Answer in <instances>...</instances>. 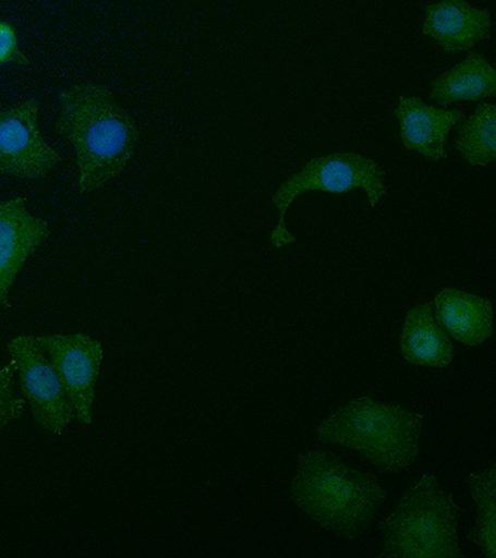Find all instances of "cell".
I'll list each match as a JSON object with an SVG mask.
<instances>
[{"label": "cell", "mask_w": 496, "mask_h": 558, "mask_svg": "<svg viewBox=\"0 0 496 558\" xmlns=\"http://www.w3.org/2000/svg\"><path fill=\"white\" fill-rule=\"evenodd\" d=\"M57 131L76 154L81 194L102 189L128 167L140 137L134 119L101 84L83 83L60 94Z\"/></svg>", "instance_id": "obj_1"}, {"label": "cell", "mask_w": 496, "mask_h": 558, "mask_svg": "<svg viewBox=\"0 0 496 558\" xmlns=\"http://www.w3.org/2000/svg\"><path fill=\"white\" fill-rule=\"evenodd\" d=\"M292 499L318 526L355 539L373 523L387 490L376 475L349 469L332 451L317 450L298 457Z\"/></svg>", "instance_id": "obj_2"}, {"label": "cell", "mask_w": 496, "mask_h": 558, "mask_svg": "<svg viewBox=\"0 0 496 558\" xmlns=\"http://www.w3.org/2000/svg\"><path fill=\"white\" fill-rule=\"evenodd\" d=\"M424 416L402 405L352 399L317 429L322 442L360 451L384 472L400 473L416 461Z\"/></svg>", "instance_id": "obj_3"}, {"label": "cell", "mask_w": 496, "mask_h": 558, "mask_svg": "<svg viewBox=\"0 0 496 558\" xmlns=\"http://www.w3.org/2000/svg\"><path fill=\"white\" fill-rule=\"evenodd\" d=\"M464 512L439 480L427 473L380 521L384 550L377 558H467L458 539Z\"/></svg>", "instance_id": "obj_4"}, {"label": "cell", "mask_w": 496, "mask_h": 558, "mask_svg": "<svg viewBox=\"0 0 496 558\" xmlns=\"http://www.w3.org/2000/svg\"><path fill=\"white\" fill-rule=\"evenodd\" d=\"M385 171L380 165L359 153H337L309 160L303 170L290 175L274 194L275 207L279 211V223L271 231L270 242L275 248L297 242V238L286 227V213L300 194L307 191L344 194L362 189L366 191L371 207H376L388 193L385 185Z\"/></svg>", "instance_id": "obj_5"}, {"label": "cell", "mask_w": 496, "mask_h": 558, "mask_svg": "<svg viewBox=\"0 0 496 558\" xmlns=\"http://www.w3.org/2000/svg\"><path fill=\"white\" fill-rule=\"evenodd\" d=\"M9 352L20 371L22 395L36 424L62 435L76 414L43 347L36 337L21 336L10 341Z\"/></svg>", "instance_id": "obj_6"}, {"label": "cell", "mask_w": 496, "mask_h": 558, "mask_svg": "<svg viewBox=\"0 0 496 558\" xmlns=\"http://www.w3.org/2000/svg\"><path fill=\"white\" fill-rule=\"evenodd\" d=\"M39 101L32 98L0 110V174L36 180L61 161L38 126Z\"/></svg>", "instance_id": "obj_7"}, {"label": "cell", "mask_w": 496, "mask_h": 558, "mask_svg": "<svg viewBox=\"0 0 496 558\" xmlns=\"http://www.w3.org/2000/svg\"><path fill=\"white\" fill-rule=\"evenodd\" d=\"M36 340L44 351L49 352L51 366L68 392L76 417L81 424L90 425L102 344L86 333L39 336Z\"/></svg>", "instance_id": "obj_8"}, {"label": "cell", "mask_w": 496, "mask_h": 558, "mask_svg": "<svg viewBox=\"0 0 496 558\" xmlns=\"http://www.w3.org/2000/svg\"><path fill=\"white\" fill-rule=\"evenodd\" d=\"M46 220L32 216L24 197L0 201V306L11 310L10 290L36 250L49 240Z\"/></svg>", "instance_id": "obj_9"}, {"label": "cell", "mask_w": 496, "mask_h": 558, "mask_svg": "<svg viewBox=\"0 0 496 558\" xmlns=\"http://www.w3.org/2000/svg\"><path fill=\"white\" fill-rule=\"evenodd\" d=\"M395 116L403 146L432 161L447 159L448 134L465 117L462 110L436 109L418 97H400Z\"/></svg>", "instance_id": "obj_10"}, {"label": "cell", "mask_w": 496, "mask_h": 558, "mask_svg": "<svg viewBox=\"0 0 496 558\" xmlns=\"http://www.w3.org/2000/svg\"><path fill=\"white\" fill-rule=\"evenodd\" d=\"M422 33L447 53L470 50L491 36V11L473 9L467 0H440L425 10Z\"/></svg>", "instance_id": "obj_11"}, {"label": "cell", "mask_w": 496, "mask_h": 558, "mask_svg": "<svg viewBox=\"0 0 496 558\" xmlns=\"http://www.w3.org/2000/svg\"><path fill=\"white\" fill-rule=\"evenodd\" d=\"M433 306L437 325L467 347H481L491 339L494 328L492 300L447 288L437 293Z\"/></svg>", "instance_id": "obj_12"}, {"label": "cell", "mask_w": 496, "mask_h": 558, "mask_svg": "<svg viewBox=\"0 0 496 558\" xmlns=\"http://www.w3.org/2000/svg\"><path fill=\"white\" fill-rule=\"evenodd\" d=\"M400 351L411 365L447 368L455 349L446 330L437 325L433 301L411 307L403 325Z\"/></svg>", "instance_id": "obj_13"}, {"label": "cell", "mask_w": 496, "mask_h": 558, "mask_svg": "<svg viewBox=\"0 0 496 558\" xmlns=\"http://www.w3.org/2000/svg\"><path fill=\"white\" fill-rule=\"evenodd\" d=\"M496 97V72L491 62L472 51L432 83L430 98L437 105L447 106L458 101H476Z\"/></svg>", "instance_id": "obj_14"}, {"label": "cell", "mask_w": 496, "mask_h": 558, "mask_svg": "<svg viewBox=\"0 0 496 558\" xmlns=\"http://www.w3.org/2000/svg\"><path fill=\"white\" fill-rule=\"evenodd\" d=\"M457 149L472 167L496 160V106L480 102L475 112L458 128Z\"/></svg>", "instance_id": "obj_15"}, {"label": "cell", "mask_w": 496, "mask_h": 558, "mask_svg": "<svg viewBox=\"0 0 496 558\" xmlns=\"http://www.w3.org/2000/svg\"><path fill=\"white\" fill-rule=\"evenodd\" d=\"M467 487L475 499L477 521L467 534L486 558H496V468L467 475Z\"/></svg>", "instance_id": "obj_16"}, {"label": "cell", "mask_w": 496, "mask_h": 558, "mask_svg": "<svg viewBox=\"0 0 496 558\" xmlns=\"http://www.w3.org/2000/svg\"><path fill=\"white\" fill-rule=\"evenodd\" d=\"M14 373L16 363L11 359V362L0 369V435L3 428L17 421L25 410V400L14 396Z\"/></svg>", "instance_id": "obj_17"}, {"label": "cell", "mask_w": 496, "mask_h": 558, "mask_svg": "<svg viewBox=\"0 0 496 558\" xmlns=\"http://www.w3.org/2000/svg\"><path fill=\"white\" fill-rule=\"evenodd\" d=\"M28 65L27 54L20 49L16 31L10 22H0V65L3 64Z\"/></svg>", "instance_id": "obj_18"}]
</instances>
